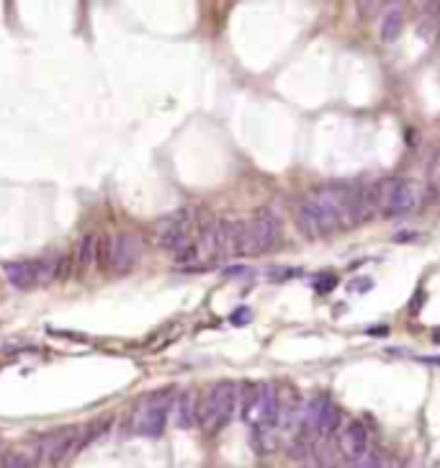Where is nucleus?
Masks as SVG:
<instances>
[{
    "label": "nucleus",
    "instance_id": "obj_19",
    "mask_svg": "<svg viewBox=\"0 0 440 468\" xmlns=\"http://www.w3.org/2000/svg\"><path fill=\"white\" fill-rule=\"evenodd\" d=\"M253 320V312L247 309V306H242V309H237V312L232 314V324H237V327H242V324H247V322Z\"/></svg>",
    "mask_w": 440,
    "mask_h": 468
},
{
    "label": "nucleus",
    "instance_id": "obj_25",
    "mask_svg": "<svg viewBox=\"0 0 440 468\" xmlns=\"http://www.w3.org/2000/svg\"><path fill=\"white\" fill-rule=\"evenodd\" d=\"M0 463H3V458H0Z\"/></svg>",
    "mask_w": 440,
    "mask_h": 468
},
{
    "label": "nucleus",
    "instance_id": "obj_23",
    "mask_svg": "<svg viewBox=\"0 0 440 468\" xmlns=\"http://www.w3.org/2000/svg\"><path fill=\"white\" fill-rule=\"evenodd\" d=\"M420 301H422V304H425V291H422V293H415V301H412V306H410V312L412 314H417V309H420Z\"/></svg>",
    "mask_w": 440,
    "mask_h": 468
},
{
    "label": "nucleus",
    "instance_id": "obj_8",
    "mask_svg": "<svg viewBox=\"0 0 440 468\" xmlns=\"http://www.w3.org/2000/svg\"><path fill=\"white\" fill-rule=\"evenodd\" d=\"M168 399L163 394L147 396L137 404L134 415H132V430L144 438H157L163 435L165 422H168Z\"/></svg>",
    "mask_w": 440,
    "mask_h": 468
},
{
    "label": "nucleus",
    "instance_id": "obj_3",
    "mask_svg": "<svg viewBox=\"0 0 440 468\" xmlns=\"http://www.w3.org/2000/svg\"><path fill=\"white\" fill-rule=\"evenodd\" d=\"M234 239H237V255L242 258L265 255L281 239V222L273 214H258L247 222L234 224Z\"/></svg>",
    "mask_w": 440,
    "mask_h": 468
},
{
    "label": "nucleus",
    "instance_id": "obj_2",
    "mask_svg": "<svg viewBox=\"0 0 440 468\" xmlns=\"http://www.w3.org/2000/svg\"><path fill=\"white\" fill-rule=\"evenodd\" d=\"M65 270H68V255H49L42 260H15L3 265L6 281L18 291L46 286V283L62 278Z\"/></svg>",
    "mask_w": 440,
    "mask_h": 468
},
{
    "label": "nucleus",
    "instance_id": "obj_9",
    "mask_svg": "<svg viewBox=\"0 0 440 468\" xmlns=\"http://www.w3.org/2000/svg\"><path fill=\"white\" fill-rule=\"evenodd\" d=\"M82 445V435L77 427H65V430H54L39 440V458L46 466H60L75 453V448Z\"/></svg>",
    "mask_w": 440,
    "mask_h": 468
},
{
    "label": "nucleus",
    "instance_id": "obj_4",
    "mask_svg": "<svg viewBox=\"0 0 440 468\" xmlns=\"http://www.w3.org/2000/svg\"><path fill=\"white\" fill-rule=\"evenodd\" d=\"M239 401V386L234 381H219L209 388V394L203 396V401L199 404V422H201L203 432L217 435L219 430H224L230 424L234 409Z\"/></svg>",
    "mask_w": 440,
    "mask_h": 468
},
{
    "label": "nucleus",
    "instance_id": "obj_15",
    "mask_svg": "<svg viewBox=\"0 0 440 468\" xmlns=\"http://www.w3.org/2000/svg\"><path fill=\"white\" fill-rule=\"evenodd\" d=\"M96 250H98V237L96 234H85L80 247H77V265H80L82 270L90 267V263H93V258H96Z\"/></svg>",
    "mask_w": 440,
    "mask_h": 468
},
{
    "label": "nucleus",
    "instance_id": "obj_16",
    "mask_svg": "<svg viewBox=\"0 0 440 468\" xmlns=\"http://www.w3.org/2000/svg\"><path fill=\"white\" fill-rule=\"evenodd\" d=\"M0 468H34V461H31V455L21 453V450H11L3 455Z\"/></svg>",
    "mask_w": 440,
    "mask_h": 468
},
{
    "label": "nucleus",
    "instance_id": "obj_1",
    "mask_svg": "<svg viewBox=\"0 0 440 468\" xmlns=\"http://www.w3.org/2000/svg\"><path fill=\"white\" fill-rule=\"evenodd\" d=\"M206 216L199 206H186L178 208L172 214L163 216L160 222L155 224V242L163 250H170V253L180 255L186 247H191L196 242V237L201 234V229L206 227Z\"/></svg>",
    "mask_w": 440,
    "mask_h": 468
},
{
    "label": "nucleus",
    "instance_id": "obj_5",
    "mask_svg": "<svg viewBox=\"0 0 440 468\" xmlns=\"http://www.w3.org/2000/svg\"><path fill=\"white\" fill-rule=\"evenodd\" d=\"M242 419L250 427H273L278 419V386L270 381L250 384L242 401Z\"/></svg>",
    "mask_w": 440,
    "mask_h": 468
},
{
    "label": "nucleus",
    "instance_id": "obj_12",
    "mask_svg": "<svg viewBox=\"0 0 440 468\" xmlns=\"http://www.w3.org/2000/svg\"><path fill=\"white\" fill-rule=\"evenodd\" d=\"M337 448H340V453L348 458V461H360L363 455L368 453V432H366V424L358 422V419H351V422L345 424L343 430H340V438H337Z\"/></svg>",
    "mask_w": 440,
    "mask_h": 468
},
{
    "label": "nucleus",
    "instance_id": "obj_14",
    "mask_svg": "<svg viewBox=\"0 0 440 468\" xmlns=\"http://www.w3.org/2000/svg\"><path fill=\"white\" fill-rule=\"evenodd\" d=\"M196 419H199V404L194 401V394L186 391V394H180V399L175 401V422L180 427H191Z\"/></svg>",
    "mask_w": 440,
    "mask_h": 468
},
{
    "label": "nucleus",
    "instance_id": "obj_20",
    "mask_svg": "<svg viewBox=\"0 0 440 468\" xmlns=\"http://www.w3.org/2000/svg\"><path fill=\"white\" fill-rule=\"evenodd\" d=\"M356 468H381V461L376 453H366L360 461H356Z\"/></svg>",
    "mask_w": 440,
    "mask_h": 468
},
{
    "label": "nucleus",
    "instance_id": "obj_18",
    "mask_svg": "<svg viewBox=\"0 0 440 468\" xmlns=\"http://www.w3.org/2000/svg\"><path fill=\"white\" fill-rule=\"evenodd\" d=\"M430 186H433L435 194H440V152L435 155L433 165H430Z\"/></svg>",
    "mask_w": 440,
    "mask_h": 468
},
{
    "label": "nucleus",
    "instance_id": "obj_11",
    "mask_svg": "<svg viewBox=\"0 0 440 468\" xmlns=\"http://www.w3.org/2000/svg\"><path fill=\"white\" fill-rule=\"evenodd\" d=\"M425 198V188L417 180L410 178H396L394 191H391V198H389V208H386V219H394V216H404L417 211L420 203Z\"/></svg>",
    "mask_w": 440,
    "mask_h": 468
},
{
    "label": "nucleus",
    "instance_id": "obj_21",
    "mask_svg": "<svg viewBox=\"0 0 440 468\" xmlns=\"http://www.w3.org/2000/svg\"><path fill=\"white\" fill-rule=\"evenodd\" d=\"M417 237H422V234H415V232H404L402 234V232H399V234L394 237V242H415Z\"/></svg>",
    "mask_w": 440,
    "mask_h": 468
},
{
    "label": "nucleus",
    "instance_id": "obj_6",
    "mask_svg": "<svg viewBox=\"0 0 440 468\" xmlns=\"http://www.w3.org/2000/svg\"><path fill=\"white\" fill-rule=\"evenodd\" d=\"M296 227L298 232L309 239L329 237V234H335L337 229H343L340 222H337V216L332 214V208L314 194V191L296 206Z\"/></svg>",
    "mask_w": 440,
    "mask_h": 468
},
{
    "label": "nucleus",
    "instance_id": "obj_22",
    "mask_svg": "<svg viewBox=\"0 0 440 468\" xmlns=\"http://www.w3.org/2000/svg\"><path fill=\"white\" fill-rule=\"evenodd\" d=\"M224 273L230 275V278H232V275H247V273H250V267H245V265H234V267H227Z\"/></svg>",
    "mask_w": 440,
    "mask_h": 468
},
{
    "label": "nucleus",
    "instance_id": "obj_24",
    "mask_svg": "<svg viewBox=\"0 0 440 468\" xmlns=\"http://www.w3.org/2000/svg\"><path fill=\"white\" fill-rule=\"evenodd\" d=\"M351 291H368L371 289V281H363V283H358V281H353L351 286H348Z\"/></svg>",
    "mask_w": 440,
    "mask_h": 468
},
{
    "label": "nucleus",
    "instance_id": "obj_10",
    "mask_svg": "<svg viewBox=\"0 0 440 468\" xmlns=\"http://www.w3.org/2000/svg\"><path fill=\"white\" fill-rule=\"evenodd\" d=\"M142 255V242L134 234H113L106 245V265L116 275L129 273L139 263Z\"/></svg>",
    "mask_w": 440,
    "mask_h": 468
},
{
    "label": "nucleus",
    "instance_id": "obj_7",
    "mask_svg": "<svg viewBox=\"0 0 440 468\" xmlns=\"http://www.w3.org/2000/svg\"><path fill=\"white\" fill-rule=\"evenodd\" d=\"M301 427L312 438H329L340 427V409L327 396H314L301 412Z\"/></svg>",
    "mask_w": 440,
    "mask_h": 468
},
{
    "label": "nucleus",
    "instance_id": "obj_13",
    "mask_svg": "<svg viewBox=\"0 0 440 468\" xmlns=\"http://www.w3.org/2000/svg\"><path fill=\"white\" fill-rule=\"evenodd\" d=\"M402 23H404V13H402V8L399 6H391V11H386L384 13V18H381V31H379V37L381 42H394L399 34H402Z\"/></svg>",
    "mask_w": 440,
    "mask_h": 468
},
{
    "label": "nucleus",
    "instance_id": "obj_17",
    "mask_svg": "<svg viewBox=\"0 0 440 468\" xmlns=\"http://www.w3.org/2000/svg\"><path fill=\"white\" fill-rule=\"evenodd\" d=\"M335 286H337V278L332 273H322L317 275V281H314V289L320 291V293H329Z\"/></svg>",
    "mask_w": 440,
    "mask_h": 468
}]
</instances>
